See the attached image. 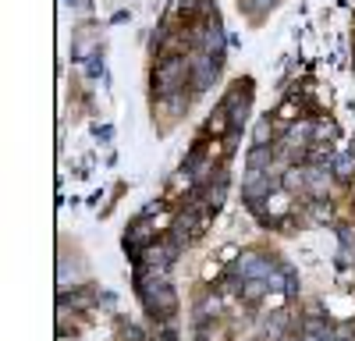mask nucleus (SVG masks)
<instances>
[{
  "label": "nucleus",
  "instance_id": "1",
  "mask_svg": "<svg viewBox=\"0 0 355 341\" xmlns=\"http://www.w3.org/2000/svg\"><path fill=\"white\" fill-rule=\"evenodd\" d=\"M189 93V53H160L150 68V100Z\"/></svg>",
  "mask_w": 355,
  "mask_h": 341
},
{
  "label": "nucleus",
  "instance_id": "2",
  "mask_svg": "<svg viewBox=\"0 0 355 341\" xmlns=\"http://www.w3.org/2000/svg\"><path fill=\"white\" fill-rule=\"evenodd\" d=\"M252 100H256V78L252 75H242V78H234L227 85V93L220 96V110L227 114V121H231V132L227 135H239L249 121V114H252Z\"/></svg>",
  "mask_w": 355,
  "mask_h": 341
},
{
  "label": "nucleus",
  "instance_id": "3",
  "mask_svg": "<svg viewBox=\"0 0 355 341\" xmlns=\"http://www.w3.org/2000/svg\"><path fill=\"white\" fill-rule=\"evenodd\" d=\"M220 71H224V68H217L202 50H192V53H189V93H192V96H202L210 85H217Z\"/></svg>",
  "mask_w": 355,
  "mask_h": 341
},
{
  "label": "nucleus",
  "instance_id": "4",
  "mask_svg": "<svg viewBox=\"0 0 355 341\" xmlns=\"http://www.w3.org/2000/svg\"><path fill=\"white\" fill-rule=\"evenodd\" d=\"M277 270H281V260H274L266 252H242L239 267H234L239 281H274Z\"/></svg>",
  "mask_w": 355,
  "mask_h": 341
},
{
  "label": "nucleus",
  "instance_id": "5",
  "mask_svg": "<svg viewBox=\"0 0 355 341\" xmlns=\"http://www.w3.org/2000/svg\"><path fill=\"white\" fill-rule=\"evenodd\" d=\"M338 338V327L327 320V317H302L299 320V341H334Z\"/></svg>",
  "mask_w": 355,
  "mask_h": 341
},
{
  "label": "nucleus",
  "instance_id": "6",
  "mask_svg": "<svg viewBox=\"0 0 355 341\" xmlns=\"http://www.w3.org/2000/svg\"><path fill=\"white\" fill-rule=\"evenodd\" d=\"M288 331H291L288 309H274L270 317H263V320H259V338H263V341H284Z\"/></svg>",
  "mask_w": 355,
  "mask_h": 341
},
{
  "label": "nucleus",
  "instance_id": "7",
  "mask_svg": "<svg viewBox=\"0 0 355 341\" xmlns=\"http://www.w3.org/2000/svg\"><path fill=\"white\" fill-rule=\"evenodd\" d=\"M331 182H334L331 167H309L306 164V199H327Z\"/></svg>",
  "mask_w": 355,
  "mask_h": 341
},
{
  "label": "nucleus",
  "instance_id": "8",
  "mask_svg": "<svg viewBox=\"0 0 355 341\" xmlns=\"http://www.w3.org/2000/svg\"><path fill=\"white\" fill-rule=\"evenodd\" d=\"M331 170H334V178H338V182H355V150L338 153L334 164H331Z\"/></svg>",
  "mask_w": 355,
  "mask_h": 341
},
{
  "label": "nucleus",
  "instance_id": "9",
  "mask_svg": "<svg viewBox=\"0 0 355 341\" xmlns=\"http://www.w3.org/2000/svg\"><path fill=\"white\" fill-rule=\"evenodd\" d=\"M306 210H309V217L320 220V224H327V220L334 217V210H331L327 199H306Z\"/></svg>",
  "mask_w": 355,
  "mask_h": 341
},
{
  "label": "nucleus",
  "instance_id": "10",
  "mask_svg": "<svg viewBox=\"0 0 355 341\" xmlns=\"http://www.w3.org/2000/svg\"><path fill=\"white\" fill-rule=\"evenodd\" d=\"M85 78H107L103 53H96V57H89V61H85Z\"/></svg>",
  "mask_w": 355,
  "mask_h": 341
},
{
  "label": "nucleus",
  "instance_id": "11",
  "mask_svg": "<svg viewBox=\"0 0 355 341\" xmlns=\"http://www.w3.org/2000/svg\"><path fill=\"white\" fill-rule=\"evenodd\" d=\"M96 139L110 142V139H114V128H110V125H96Z\"/></svg>",
  "mask_w": 355,
  "mask_h": 341
},
{
  "label": "nucleus",
  "instance_id": "12",
  "mask_svg": "<svg viewBox=\"0 0 355 341\" xmlns=\"http://www.w3.org/2000/svg\"><path fill=\"white\" fill-rule=\"evenodd\" d=\"M334 341H355V331L352 327H338V338Z\"/></svg>",
  "mask_w": 355,
  "mask_h": 341
},
{
  "label": "nucleus",
  "instance_id": "13",
  "mask_svg": "<svg viewBox=\"0 0 355 341\" xmlns=\"http://www.w3.org/2000/svg\"><path fill=\"white\" fill-rule=\"evenodd\" d=\"M128 18H132L128 11H114V15H110V25H125Z\"/></svg>",
  "mask_w": 355,
  "mask_h": 341
},
{
  "label": "nucleus",
  "instance_id": "14",
  "mask_svg": "<svg viewBox=\"0 0 355 341\" xmlns=\"http://www.w3.org/2000/svg\"><path fill=\"white\" fill-rule=\"evenodd\" d=\"M64 4H68V8H78V4H82V0H64Z\"/></svg>",
  "mask_w": 355,
  "mask_h": 341
}]
</instances>
